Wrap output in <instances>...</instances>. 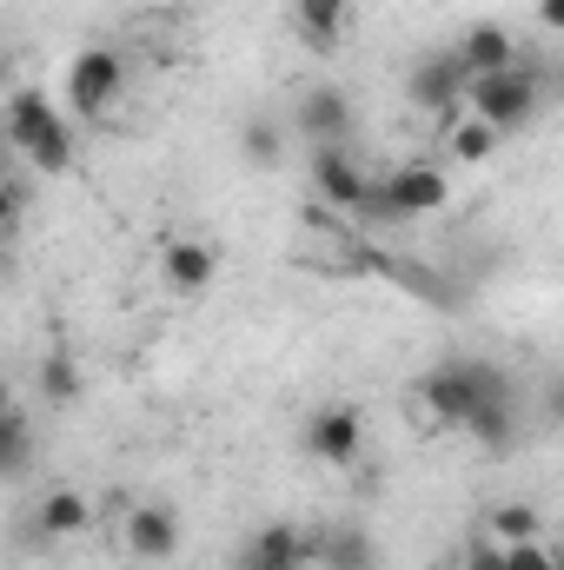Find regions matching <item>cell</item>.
I'll use <instances>...</instances> for the list:
<instances>
[{
	"label": "cell",
	"mask_w": 564,
	"mask_h": 570,
	"mask_svg": "<svg viewBox=\"0 0 564 570\" xmlns=\"http://www.w3.org/2000/svg\"><path fill=\"white\" fill-rule=\"evenodd\" d=\"M299 451H305V458H319L325 471H352V464L366 458V412H359V405H346V399L319 405V412L299 425Z\"/></svg>",
	"instance_id": "8992f818"
},
{
	"label": "cell",
	"mask_w": 564,
	"mask_h": 570,
	"mask_svg": "<svg viewBox=\"0 0 564 570\" xmlns=\"http://www.w3.org/2000/svg\"><path fill=\"white\" fill-rule=\"evenodd\" d=\"M120 544H127V558H140V564H173V558H179V511L159 504V498L127 504V511H120Z\"/></svg>",
	"instance_id": "9c48e42d"
},
{
	"label": "cell",
	"mask_w": 564,
	"mask_h": 570,
	"mask_svg": "<svg viewBox=\"0 0 564 570\" xmlns=\"http://www.w3.org/2000/svg\"><path fill=\"white\" fill-rule=\"evenodd\" d=\"M120 94H127V60H120L114 47H80V53H67V114H74V120H107Z\"/></svg>",
	"instance_id": "5b68a950"
},
{
	"label": "cell",
	"mask_w": 564,
	"mask_h": 570,
	"mask_svg": "<svg viewBox=\"0 0 564 570\" xmlns=\"http://www.w3.org/2000/svg\"><path fill=\"white\" fill-rule=\"evenodd\" d=\"M498 570H558V558H552V551H545V538H538V544H512Z\"/></svg>",
	"instance_id": "7402d4cb"
},
{
	"label": "cell",
	"mask_w": 564,
	"mask_h": 570,
	"mask_svg": "<svg viewBox=\"0 0 564 570\" xmlns=\"http://www.w3.org/2000/svg\"><path fill=\"white\" fill-rule=\"evenodd\" d=\"M80 392H87V372L74 365V352H40V365H33V399L40 405H54V412H67V405H80Z\"/></svg>",
	"instance_id": "2e32d148"
},
{
	"label": "cell",
	"mask_w": 564,
	"mask_h": 570,
	"mask_svg": "<svg viewBox=\"0 0 564 570\" xmlns=\"http://www.w3.org/2000/svg\"><path fill=\"white\" fill-rule=\"evenodd\" d=\"M27 464H33V419L20 405H7L0 412V478H20Z\"/></svg>",
	"instance_id": "ffe728a7"
},
{
	"label": "cell",
	"mask_w": 564,
	"mask_h": 570,
	"mask_svg": "<svg viewBox=\"0 0 564 570\" xmlns=\"http://www.w3.org/2000/svg\"><path fill=\"white\" fill-rule=\"evenodd\" d=\"M0 134H7V153H20L33 173H67L74 166V127H67V114L40 94V87H13L7 94V107H0Z\"/></svg>",
	"instance_id": "6da1fadb"
},
{
	"label": "cell",
	"mask_w": 564,
	"mask_h": 570,
	"mask_svg": "<svg viewBox=\"0 0 564 570\" xmlns=\"http://www.w3.org/2000/svg\"><path fill=\"white\" fill-rule=\"evenodd\" d=\"M312 570H379V544L366 531H312Z\"/></svg>",
	"instance_id": "e0dca14e"
},
{
	"label": "cell",
	"mask_w": 564,
	"mask_h": 570,
	"mask_svg": "<svg viewBox=\"0 0 564 570\" xmlns=\"http://www.w3.org/2000/svg\"><path fill=\"white\" fill-rule=\"evenodd\" d=\"M538 27H545V33H558V27H564V0H538Z\"/></svg>",
	"instance_id": "cb8c5ba5"
},
{
	"label": "cell",
	"mask_w": 564,
	"mask_h": 570,
	"mask_svg": "<svg viewBox=\"0 0 564 570\" xmlns=\"http://www.w3.org/2000/svg\"><path fill=\"white\" fill-rule=\"evenodd\" d=\"M312 193L332 219H366V213H386L379 206V179L352 159V146H319L312 153Z\"/></svg>",
	"instance_id": "277c9868"
},
{
	"label": "cell",
	"mask_w": 564,
	"mask_h": 570,
	"mask_svg": "<svg viewBox=\"0 0 564 570\" xmlns=\"http://www.w3.org/2000/svg\"><path fill=\"white\" fill-rule=\"evenodd\" d=\"M94 518H100V504H94L87 491L54 484V491H40V504H33V538H40V544H80V538L94 531Z\"/></svg>",
	"instance_id": "7c38bea8"
},
{
	"label": "cell",
	"mask_w": 564,
	"mask_h": 570,
	"mask_svg": "<svg viewBox=\"0 0 564 570\" xmlns=\"http://www.w3.org/2000/svg\"><path fill=\"white\" fill-rule=\"evenodd\" d=\"M352 127H359V107H352L346 87H305L292 100V134L312 140V153L319 146H352Z\"/></svg>",
	"instance_id": "ba28073f"
},
{
	"label": "cell",
	"mask_w": 564,
	"mask_h": 570,
	"mask_svg": "<svg viewBox=\"0 0 564 570\" xmlns=\"http://www.w3.org/2000/svg\"><path fill=\"white\" fill-rule=\"evenodd\" d=\"M159 285L173 292V298H206L213 285H220V253L206 246V239H193V233H173L166 246H159Z\"/></svg>",
	"instance_id": "30bf717a"
},
{
	"label": "cell",
	"mask_w": 564,
	"mask_h": 570,
	"mask_svg": "<svg viewBox=\"0 0 564 570\" xmlns=\"http://www.w3.org/2000/svg\"><path fill=\"white\" fill-rule=\"evenodd\" d=\"M240 153H246V166H280L285 159V127L266 120V114H253V120L240 127Z\"/></svg>",
	"instance_id": "44dd1931"
},
{
	"label": "cell",
	"mask_w": 564,
	"mask_h": 570,
	"mask_svg": "<svg viewBox=\"0 0 564 570\" xmlns=\"http://www.w3.org/2000/svg\"><path fill=\"white\" fill-rule=\"evenodd\" d=\"M0 173H7V134H0Z\"/></svg>",
	"instance_id": "484cf974"
},
{
	"label": "cell",
	"mask_w": 564,
	"mask_h": 570,
	"mask_svg": "<svg viewBox=\"0 0 564 570\" xmlns=\"http://www.w3.org/2000/svg\"><path fill=\"white\" fill-rule=\"evenodd\" d=\"M538 107H545V94H538V73H532L525 60L505 67V73H471V80H465V100H458V114H471V120L492 127L498 140L525 134V127L538 120Z\"/></svg>",
	"instance_id": "3957f363"
},
{
	"label": "cell",
	"mask_w": 564,
	"mask_h": 570,
	"mask_svg": "<svg viewBox=\"0 0 564 570\" xmlns=\"http://www.w3.org/2000/svg\"><path fill=\"white\" fill-rule=\"evenodd\" d=\"M233 570H312V531H299V524H260L240 551H233Z\"/></svg>",
	"instance_id": "8fae6325"
},
{
	"label": "cell",
	"mask_w": 564,
	"mask_h": 570,
	"mask_svg": "<svg viewBox=\"0 0 564 570\" xmlns=\"http://www.w3.org/2000/svg\"><path fill=\"white\" fill-rule=\"evenodd\" d=\"M485 538L492 544H538L545 538V518H538V504H525V498H512V504H492V518H485Z\"/></svg>",
	"instance_id": "ac0fdd59"
},
{
	"label": "cell",
	"mask_w": 564,
	"mask_h": 570,
	"mask_svg": "<svg viewBox=\"0 0 564 570\" xmlns=\"http://www.w3.org/2000/svg\"><path fill=\"white\" fill-rule=\"evenodd\" d=\"M451 60L465 67V80H471V73H505V67H518V40H512V27H498V20H471V27L451 40Z\"/></svg>",
	"instance_id": "4fadbf2b"
},
{
	"label": "cell",
	"mask_w": 564,
	"mask_h": 570,
	"mask_svg": "<svg viewBox=\"0 0 564 570\" xmlns=\"http://www.w3.org/2000/svg\"><path fill=\"white\" fill-rule=\"evenodd\" d=\"M406 94H412V107H425V114H438V120H445V114H458V100H465V67L451 60V47L412 67Z\"/></svg>",
	"instance_id": "5bb4252c"
},
{
	"label": "cell",
	"mask_w": 564,
	"mask_h": 570,
	"mask_svg": "<svg viewBox=\"0 0 564 570\" xmlns=\"http://www.w3.org/2000/svg\"><path fill=\"white\" fill-rule=\"evenodd\" d=\"M445 153H451L458 166H485V159L498 153V134L478 127L471 114H445Z\"/></svg>",
	"instance_id": "d6986e66"
},
{
	"label": "cell",
	"mask_w": 564,
	"mask_h": 570,
	"mask_svg": "<svg viewBox=\"0 0 564 570\" xmlns=\"http://www.w3.org/2000/svg\"><path fill=\"white\" fill-rule=\"evenodd\" d=\"M13 226H20V186H13V179L0 173V239H7Z\"/></svg>",
	"instance_id": "603a6c76"
},
{
	"label": "cell",
	"mask_w": 564,
	"mask_h": 570,
	"mask_svg": "<svg viewBox=\"0 0 564 570\" xmlns=\"http://www.w3.org/2000/svg\"><path fill=\"white\" fill-rule=\"evenodd\" d=\"M445 199H451V179H445V166H431V159H406V166H392V173L379 179L386 219H431V213H445Z\"/></svg>",
	"instance_id": "52a82bcc"
},
{
	"label": "cell",
	"mask_w": 564,
	"mask_h": 570,
	"mask_svg": "<svg viewBox=\"0 0 564 570\" xmlns=\"http://www.w3.org/2000/svg\"><path fill=\"white\" fill-rule=\"evenodd\" d=\"M485 392H505V372H498V365L445 358V365H431V372H425L406 399H412V412H419L425 431H465V419L478 412V399H485Z\"/></svg>",
	"instance_id": "7a4b0ae2"
},
{
	"label": "cell",
	"mask_w": 564,
	"mask_h": 570,
	"mask_svg": "<svg viewBox=\"0 0 564 570\" xmlns=\"http://www.w3.org/2000/svg\"><path fill=\"white\" fill-rule=\"evenodd\" d=\"M285 13H292L299 40L319 47V53H332L352 33V0H285Z\"/></svg>",
	"instance_id": "9a60e30c"
},
{
	"label": "cell",
	"mask_w": 564,
	"mask_h": 570,
	"mask_svg": "<svg viewBox=\"0 0 564 570\" xmlns=\"http://www.w3.org/2000/svg\"><path fill=\"white\" fill-rule=\"evenodd\" d=\"M7 405H13V379L0 372V412H7Z\"/></svg>",
	"instance_id": "d4e9b609"
}]
</instances>
